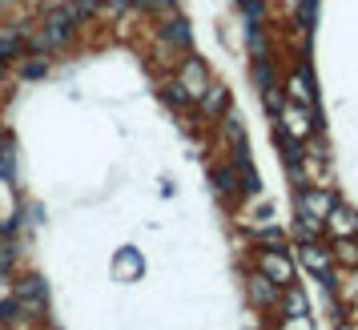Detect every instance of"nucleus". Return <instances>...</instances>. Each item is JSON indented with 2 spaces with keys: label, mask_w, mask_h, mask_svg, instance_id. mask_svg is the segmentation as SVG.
Here are the masks:
<instances>
[{
  "label": "nucleus",
  "mask_w": 358,
  "mask_h": 330,
  "mask_svg": "<svg viewBox=\"0 0 358 330\" xmlns=\"http://www.w3.org/2000/svg\"><path fill=\"white\" fill-rule=\"evenodd\" d=\"M278 310H282V318L286 314H306V294L298 290V286H282V294H278Z\"/></svg>",
  "instance_id": "obj_14"
},
{
  "label": "nucleus",
  "mask_w": 358,
  "mask_h": 330,
  "mask_svg": "<svg viewBox=\"0 0 358 330\" xmlns=\"http://www.w3.org/2000/svg\"><path fill=\"white\" fill-rule=\"evenodd\" d=\"M286 93H290V101H298V105H310V109H314V81H310L306 69L290 73V81H286Z\"/></svg>",
  "instance_id": "obj_12"
},
{
  "label": "nucleus",
  "mask_w": 358,
  "mask_h": 330,
  "mask_svg": "<svg viewBox=\"0 0 358 330\" xmlns=\"http://www.w3.org/2000/svg\"><path fill=\"white\" fill-rule=\"evenodd\" d=\"M294 234H298L302 242H318V234H322V222H314V217H302V214H298V222H294Z\"/></svg>",
  "instance_id": "obj_16"
},
{
  "label": "nucleus",
  "mask_w": 358,
  "mask_h": 330,
  "mask_svg": "<svg viewBox=\"0 0 358 330\" xmlns=\"http://www.w3.org/2000/svg\"><path fill=\"white\" fill-rule=\"evenodd\" d=\"M20 73H24V77H41V73H45V61H24Z\"/></svg>",
  "instance_id": "obj_24"
},
{
  "label": "nucleus",
  "mask_w": 358,
  "mask_h": 330,
  "mask_svg": "<svg viewBox=\"0 0 358 330\" xmlns=\"http://www.w3.org/2000/svg\"><path fill=\"white\" fill-rule=\"evenodd\" d=\"M330 254H334V266H346V270L358 266V238H334Z\"/></svg>",
  "instance_id": "obj_15"
},
{
  "label": "nucleus",
  "mask_w": 358,
  "mask_h": 330,
  "mask_svg": "<svg viewBox=\"0 0 358 330\" xmlns=\"http://www.w3.org/2000/svg\"><path fill=\"white\" fill-rule=\"evenodd\" d=\"M20 52H24V36H20V33H4V36H0V61L20 57Z\"/></svg>",
  "instance_id": "obj_17"
},
{
  "label": "nucleus",
  "mask_w": 358,
  "mask_h": 330,
  "mask_svg": "<svg viewBox=\"0 0 358 330\" xmlns=\"http://www.w3.org/2000/svg\"><path fill=\"white\" fill-rule=\"evenodd\" d=\"M178 85L189 93V101H197L206 93V85H210V73H206V65H201L197 57H185L181 69H178Z\"/></svg>",
  "instance_id": "obj_6"
},
{
  "label": "nucleus",
  "mask_w": 358,
  "mask_h": 330,
  "mask_svg": "<svg viewBox=\"0 0 358 330\" xmlns=\"http://www.w3.org/2000/svg\"><path fill=\"white\" fill-rule=\"evenodd\" d=\"M77 24H81V20H77V13H73V4H65V8H52L49 20H45V33L36 36L33 45H36L41 52L61 49V45L69 41V36L77 33Z\"/></svg>",
  "instance_id": "obj_1"
},
{
  "label": "nucleus",
  "mask_w": 358,
  "mask_h": 330,
  "mask_svg": "<svg viewBox=\"0 0 358 330\" xmlns=\"http://www.w3.org/2000/svg\"><path fill=\"white\" fill-rule=\"evenodd\" d=\"M278 294H282V286H278V282H270L262 270H254V274H250V298H254V306H262V310H274Z\"/></svg>",
  "instance_id": "obj_9"
},
{
  "label": "nucleus",
  "mask_w": 358,
  "mask_h": 330,
  "mask_svg": "<svg viewBox=\"0 0 358 330\" xmlns=\"http://www.w3.org/2000/svg\"><path fill=\"white\" fill-rule=\"evenodd\" d=\"M278 330H314V322H310V314H286Z\"/></svg>",
  "instance_id": "obj_19"
},
{
  "label": "nucleus",
  "mask_w": 358,
  "mask_h": 330,
  "mask_svg": "<svg viewBox=\"0 0 358 330\" xmlns=\"http://www.w3.org/2000/svg\"><path fill=\"white\" fill-rule=\"evenodd\" d=\"M0 77H4V61H0Z\"/></svg>",
  "instance_id": "obj_25"
},
{
  "label": "nucleus",
  "mask_w": 358,
  "mask_h": 330,
  "mask_svg": "<svg viewBox=\"0 0 358 330\" xmlns=\"http://www.w3.org/2000/svg\"><path fill=\"white\" fill-rule=\"evenodd\" d=\"M4 4H8V0H0V8H4Z\"/></svg>",
  "instance_id": "obj_26"
},
{
  "label": "nucleus",
  "mask_w": 358,
  "mask_h": 330,
  "mask_svg": "<svg viewBox=\"0 0 358 330\" xmlns=\"http://www.w3.org/2000/svg\"><path fill=\"white\" fill-rule=\"evenodd\" d=\"M314 8H318V0H302V4H298V20H302V24H314Z\"/></svg>",
  "instance_id": "obj_22"
},
{
  "label": "nucleus",
  "mask_w": 358,
  "mask_h": 330,
  "mask_svg": "<svg viewBox=\"0 0 358 330\" xmlns=\"http://www.w3.org/2000/svg\"><path fill=\"white\" fill-rule=\"evenodd\" d=\"M20 302V310L33 314V310H45V302H49V290H45V282L41 278H24L17 286V294H13Z\"/></svg>",
  "instance_id": "obj_8"
},
{
  "label": "nucleus",
  "mask_w": 358,
  "mask_h": 330,
  "mask_svg": "<svg viewBox=\"0 0 358 330\" xmlns=\"http://www.w3.org/2000/svg\"><path fill=\"white\" fill-rule=\"evenodd\" d=\"M355 330H358V327H355Z\"/></svg>",
  "instance_id": "obj_28"
},
{
  "label": "nucleus",
  "mask_w": 358,
  "mask_h": 330,
  "mask_svg": "<svg viewBox=\"0 0 358 330\" xmlns=\"http://www.w3.org/2000/svg\"><path fill=\"white\" fill-rule=\"evenodd\" d=\"M101 4H105V0H73V13H77V20H85V17H93Z\"/></svg>",
  "instance_id": "obj_20"
},
{
  "label": "nucleus",
  "mask_w": 358,
  "mask_h": 330,
  "mask_svg": "<svg viewBox=\"0 0 358 330\" xmlns=\"http://www.w3.org/2000/svg\"><path fill=\"white\" fill-rule=\"evenodd\" d=\"M322 230L330 234V238H358V214L350 206H338V201H334V210L326 214Z\"/></svg>",
  "instance_id": "obj_7"
},
{
  "label": "nucleus",
  "mask_w": 358,
  "mask_h": 330,
  "mask_svg": "<svg viewBox=\"0 0 358 330\" xmlns=\"http://www.w3.org/2000/svg\"><path fill=\"white\" fill-rule=\"evenodd\" d=\"M334 189H326V185H306L302 194H298V214L302 217H314V222H326V214L334 210Z\"/></svg>",
  "instance_id": "obj_4"
},
{
  "label": "nucleus",
  "mask_w": 358,
  "mask_h": 330,
  "mask_svg": "<svg viewBox=\"0 0 358 330\" xmlns=\"http://www.w3.org/2000/svg\"><path fill=\"white\" fill-rule=\"evenodd\" d=\"M258 270L270 282H278V286H290V282H294V262H290V254H286L282 246L262 250V254H258Z\"/></svg>",
  "instance_id": "obj_5"
},
{
  "label": "nucleus",
  "mask_w": 358,
  "mask_h": 330,
  "mask_svg": "<svg viewBox=\"0 0 358 330\" xmlns=\"http://www.w3.org/2000/svg\"><path fill=\"white\" fill-rule=\"evenodd\" d=\"M197 105H201V113L206 117H222L229 109V93H226V85H206V93L197 97Z\"/></svg>",
  "instance_id": "obj_11"
},
{
  "label": "nucleus",
  "mask_w": 358,
  "mask_h": 330,
  "mask_svg": "<svg viewBox=\"0 0 358 330\" xmlns=\"http://www.w3.org/2000/svg\"><path fill=\"white\" fill-rule=\"evenodd\" d=\"M162 49H178V52H189L194 49V36H189V24L181 17H169L162 24Z\"/></svg>",
  "instance_id": "obj_10"
},
{
  "label": "nucleus",
  "mask_w": 358,
  "mask_h": 330,
  "mask_svg": "<svg viewBox=\"0 0 358 330\" xmlns=\"http://www.w3.org/2000/svg\"><path fill=\"white\" fill-rule=\"evenodd\" d=\"M109 4V13H125V8H137L141 0H105Z\"/></svg>",
  "instance_id": "obj_23"
},
{
  "label": "nucleus",
  "mask_w": 358,
  "mask_h": 330,
  "mask_svg": "<svg viewBox=\"0 0 358 330\" xmlns=\"http://www.w3.org/2000/svg\"><path fill=\"white\" fill-rule=\"evenodd\" d=\"M342 330H355V327H342Z\"/></svg>",
  "instance_id": "obj_27"
},
{
  "label": "nucleus",
  "mask_w": 358,
  "mask_h": 330,
  "mask_svg": "<svg viewBox=\"0 0 358 330\" xmlns=\"http://www.w3.org/2000/svg\"><path fill=\"white\" fill-rule=\"evenodd\" d=\"M278 121H282V133H290L294 141H306V137H314V129H318V113H314L310 105H298V101H286V105L278 109Z\"/></svg>",
  "instance_id": "obj_2"
},
{
  "label": "nucleus",
  "mask_w": 358,
  "mask_h": 330,
  "mask_svg": "<svg viewBox=\"0 0 358 330\" xmlns=\"http://www.w3.org/2000/svg\"><path fill=\"white\" fill-rule=\"evenodd\" d=\"M210 182H213V189H217L222 198H234V194L242 189V185H238V169H234V165H217V169L210 173Z\"/></svg>",
  "instance_id": "obj_13"
},
{
  "label": "nucleus",
  "mask_w": 358,
  "mask_h": 330,
  "mask_svg": "<svg viewBox=\"0 0 358 330\" xmlns=\"http://www.w3.org/2000/svg\"><path fill=\"white\" fill-rule=\"evenodd\" d=\"M165 101H169V105H178V109L194 105V101H189V93H185V89H181L178 81H169V85H165Z\"/></svg>",
  "instance_id": "obj_18"
},
{
  "label": "nucleus",
  "mask_w": 358,
  "mask_h": 330,
  "mask_svg": "<svg viewBox=\"0 0 358 330\" xmlns=\"http://www.w3.org/2000/svg\"><path fill=\"white\" fill-rule=\"evenodd\" d=\"M13 258H17L13 242H0V274H8V270H13Z\"/></svg>",
  "instance_id": "obj_21"
},
{
  "label": "nucleus",
  "mask_w": 358,
  "mask_h": 330,
  "mask_svg": "<svg viewBox=\"0 0 358 330\" xmlns=\"http://www.w3.org/2000/svg\"><path fill=\"white\" fill-rule=\"evenodd\" d=\"M302 266L322 282L326 290L334 286V254H330L322 242H302Z\"/></svg>",
  "instance_id": "obj_3"
}]
</instances>
